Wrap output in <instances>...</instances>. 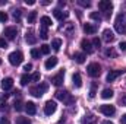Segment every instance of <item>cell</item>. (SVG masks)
Wrapping results in <instances>:
<instances>
[{
  "mask_svg": "<svg viewBox=\"0 0 126 124\" xmlns=\"http://www.w3.org/2000/svg\"><path fill=\"white\" fill-rule=\"evenodd\" d=\"M7 21V15L4 12H0V22H6Z\"/></svg>",
  "mask_w": 126,
  "mask_h": 124,
  "instance_id": "cell-40",
  "label": "cell"
},
{
  "mask_svg": "<svg viewBox=\"0 0 126 124\" xmlns=\"http://www.w3.org/2000/svg\"><path fill=\"white\" fill-rule=\"evenodd\" d=\"M103 38H104L106 42H113L114 41V34H113L111 29H104L103 31Z\"/></svg>",
  "mask_w": 126,
  "mask_h": 124,
  "instance_id": "cell-14",
  "label": "cell"
},
{
  "mask_svg": "<svg viewBox=\"0 0 126 124\" xmlns=\"http://www.w3.org/2000/svg\"><path fill=\"white\" fill-rule=\"evenodd\" d=\"M87 70H88V74H90L91 77H98V76L101 74V66H100L98 63H91V64L87 67Z\"/></svg>",
  "mask_w": 126,
  "mask_h": 124,
  "instance_id": "cell-6",
  "label": "cell"
},
{
  "mask_svg": "<svg viewBox=\"0 0 126 124\" xmlns=\"http://www.w3.org/2000/svg\"><path fill=\"white\" fill-rule=\"evenodd\" d=\"M35 18H37V12H31L28 15V24H34L35 22Z\"/></svg>",
  "mask_w": 126,
  "mask_h": 124,
  "instance_id": "cell-31",
  "label": "cell"
},
{
  "mask_svg": "<svg viewBox=\"0 0 126 124\" xmlns=\"http://www.w3.org/2000/svg\"><path fill=\"white\" fill-rule=\"evenodd\" d=\"M47 89H48V85H47L46 82H41V83H38V85L32 86L31 89H30V92H31L32 96L40 98V96H43L44 93L47 92Z\"/></svg>",
  "mask_w": 126,
  "mask_h": 124,
  "instance_id": "cell-2",
  "label": "cell"
},
{
  "mask_svg": "<svg viewBox=\"0 0 126 124\" xmlns=\"http://www.w3.org/2000/svg\"><path fill=\"white\" fill-rule=\"evenodd\" d=\"M25 39H27L28 44H35V42H37V37L34 35L32 31H28L27 34H25Z\"/></svg>",
  "mask_w": 126,
  "mask_h": 124,
  "instance_id": "cell-21",
  "label": "cell"
},
{
  "mask_svg": "<svg viewBox=\"0 0 126 124\" xmlns=\"http://www.w3.org/2000/svg\"><path fill=\"white\" fill-rule=\"evenodd\" d=\"M120 104H122V105H126V93L125 95H122V98H120Z\"/></svg>",
  "mask_w": 126,
  "mask_h": 124,
  "instance_id": "cell-46",
  "label": "cell"
},
{
  "mask_svg": "<svg viewBox=\"0 0 126 124\" xmlns=\"http://www.w3.org/2000/svg\"><path fill=\"white\" fill-rule=\"evenodd\" d=\"M12 86H13V79L12 77H6V79L1 80V89L3 91H9V89H12Z\"/></svg>",
  "mask_w": 126,
  "mask_h": 124,
  "instance_id": "cell-13",
  "label": "cell"
},
{
  "mask_svg": "<svg viewBox=\"0 0 126 124\" xmlns=\"http://www.w3.org/2000/svg\"><path fill=\"white\" fill-rule=\"evenodd\" d=\"M21 15H22V10H21V9H15V10H13V18H15L16 21L21 19Z\"/></svg>",
  "mask_w": 126,
  "mask_h": 124,
  "instance_id": "cell-33",
  "label": "cell"
},
{
  "mask_svg": "<svg viewBox=\"0 0 126 124\" xmlns=\"http://www.w3.org/2000/svg\"><path fill=\"white\" fill-rule=\"evenodd\" d=\"M111 96H113V91L111 89H109V88L107 89H103V92H101V98L103 99H110Z\"/></svg>",
  "mask_w": 126,
  "mask_h": 124,
  "instance_id": "cell-26",
  "label": "cell"
},
{
  "mask_svg": "<svg viewBox=\"0 0 126 124\" xmlns=\"http://www.w3.org/2000/svg\"><path fill=\"white\" fill-rule=\"evenodd\" d=\"M40 51H41V54H48V53H50V45H47V44H43Z\"/></svg>",
  "mask_w": 126,
  "mask_h": 124,
  "instance_id": "cell-30",
  "label": "cell"
},
{
  "mask_svg": "<svg viewBox=\"0 0 126 124\" xmlns=\"http://www.w3.org/2000/svg\"><path fill=\"white\" fill-rule=\"evenodd\" d=\"M63 79H64V70H60L56 76H53V79H51V83L54 85V86H60L63 85Z\"/></svg>",
  "mask_w": 126,
  "mask_h": 124,
  "instance_id": "cell-9",
  "label": "cell"
},
{
  "mask_svg": "<svg viewBox=\"0 0 126 124\" xmlns=\"http://www.w3.org/2000/svg\"><path fill=\"white\" fill-rule=\"evenodd\" d=\"M98 9L104 13V18H110L111 10H113V3L110 0H101L98 1Z\"/></svg>",
  "mask_w": 126,
  "mask_h": 124,
  "instance_id": "cell-3",
  "label": "cell"
},
{
  "mask_svg": "<svg viewBox=\"0 0 126 124\" xmlns=\"http://www.w3.org/2000/svg\"><path fill=\"white\" fill-rule=\"evenodd\" d=\"M90 96H91V98L95 96V83L93 85V88H91V91H90Z\"/></svg>",
  "mask_w": 126,
  "mask_h": 124,
  "instance_id": "cell-42",
  "label": "cell"
},
{
  "mask_svg": "<svg viewBox=\"0 0 126 124\" xmlns=\"http://www.w3.org/2000/svg\"><path fill=\"white\" fill-rule=\"evenodd\" d=\"M122 73H123V70H110L109 74H107V82H113V80L117 79Z\"/></svg>",
  "mask_w": 126,
  "mask_h": 124,
  "instance_id": "cell-12",
  "label": "cell"
},
{
  "mask_svg": "<svg viewBox=\"0 0 126 124\" xmlns=\"http://www.w3.org/2000/svg\"><path fill=\"white\" fill-rule=\"evenodd\" d=\"M3 34H4V37H6L7 39H15L18 31H16V28H15V26H9V28H6V29H4Z\"/></svg>",
  "mask_w": 126,
  "mask_h": 124,
  "instance_id": "cell-11",
  "label": "cell"
},
{
  "mask_svg": "<svg viewBox=\"0 0 126 124\" xmlns=\"http://www.w3.org/2000/svg\"><path fill=\"white\" fill-rule=\"evenodd\" d=\"M53 15H54V18H57L59 21H63V19H66V18L69 16V12H63L60 9H54V10H53Z\"/></svg>",
  "mask_w": 126,
  "mask_h": 124,
  "instance_id": "cell-15",
  "label": "cell"
},
{
  "mask_svg": "<svg viewBox=\"0 0 126 124\" xmlns=\"http://www.w3.org/2000/svg\"><path fill=\"white\" fill-rule=\"evenodd\" d=\"M101 124H113V123H111V121H109V120H106V121H103Z\"/></svg>",
  "mask_w": 126,
  "mask_h": 124,
  "instance_id": "cell-50",
  "label": "cell"
},
{
  "mask_svg": "<svg viewBox=\"0 0 126 124\" xmlns=\"http://www.w3.org/2000/svg\"><path fill=\"white\" fill-rule=\"evenodd\" d=\"M72 80H73V86H75V88H81V86H82V77H81L79 73H75V74L72 76Z\"/></svg>",
  "mask_w": 126,
  "mask_h": 124,
  "instance_id": "cell-19",
  "label": "cell"
},
{
  "mask_svg": "<svg viewBox=\"0 0 126 124\" xmlns=\"http://www.w3.org/2000/svg\"><path fill=\"white\" fill-rule=\"evenodd\" d=\"M41 3H43L44 6H47V4H50V1H47V0H44V1H41Z\"/></svg>",
  "mask_w": 126,
  "mask_h": 124,
  "instance_id": "cell-49",
  "label": "cell"
},
{
  "mask_svg": "<svg viewBox=\"0 0 126 124\" xmlns=\"http://www.w3.org/2000/svg\"><path fill=\"white\" fill-rule=\"evenodd\" d=\"M100 112L101 114H104V115H107V117H110V115H113L114 112H116V108L113 107V105H101L100 107Z\"/></svg>",
  "mask_w": 126,
  "mask_h": 124,
  "instance_id": "cell-8",
  "label": "cell"
},
{
  "mask_svg": "<svg viewBox=\"0 0 126 124\" xmlns=\"http://www.w3.org/2000/svg\"><path fill=\"white\" fill-rule=\"evenodd\" d=\"M78 3H79L81 6H84V7H90V6H91V3H90V1H85V0H78Z\"/></svg>",
  "mask_w": 126,
  "mask_h": 124,
  "instance_id": "cell-38",
  "label": "cell"
},
{
  "mask_svg": "<svg viewBox=\"0 0 126 124\" xmlns=\"http://www.w3.org/2000/svg\"><path fill=\"white\" fill-rule=\"evenodd\" d=\"M90 16H91V19H94V21H101V15H100V12H93Z\"/></svg>",
  "mask_w": 126,
  "mask_h": 124,
  "instance_id": "cell-34",
  "label": "cell"
},
{
  "mask_svg": "<svg viewBox=\"0 0 126 124\" xmlns=\"http://www.w3.org/2000/svg\"><path fill=\"white\" fill-rule=\"evenodd\" d=\"M120 124H126V114L122 117V118H120Z\"/></svg>",
  "mask_w": 126,
  "mask_h": 124,
  "instance_id": "cell-47",
  "label": "cell"
},
{
  "mask_svg": "<svg viewBox=\"0 0 126 124\" xmlns=\"http://www.w3.org/2000/svg\"><path fill=\"white\" fill-rule=\"evenodd\" d=\"M30 82H31V76H30L28 73L22 74V77H21V85H22V86H25V85H28Z\"/></svg>",
  "mask_w": 126,
  "mask_h": 124,
  "instance_id": "cell-27",
  "label": "cell"
},
{
  "mask_svg": "<svg viewBox=\"0 0 126 124\" xmlns=\"http://www.w3.org/2000/svg\"><path fill=\"white\" fill-rule=\"evenodd\" d=\"M31 56L34 57V59H40L41 51H40V50H37V48H32V50H31Z\"/></svg>",
  "mask_w": 126,
  "mask_h": 124,
  "instance_id": "cell-32",
  "label": "cell"
},
{
  "mask_svg": "<svg viewBox=\"0 0 126 124\" xmlns=\"http://www.w3.org/2000/svg\"><path fill=\"white\" fill-rule=\"evenodd\" d=\"M85 59H87V56L84 53H75V56H73V60L76 63H79V64L85 63Z\"/></svg>",
  "mask_w": 126,
  "mask_h": 124,
  "instance_id": "cell-23",
  "label": "cell"
},
{
  "mask_svg": "<svg viewBox=\"0 0 126 124\" xmlns=\"http://www.w3.org/2000/svg\"><path fill=\"white\" fill-rule=\"evenodd\" d=\"M22 60H24V54L21 51H13L9 54V63L12 66H19L22 63Z\"/></svg>",
  "mask_w": 126,
  "mask_h": 124,
  "instance_id": "cell-5",
  "label": "cell"
},
{
  "mask_svg": "<svg viewBox=\"0 0 126 124\" xmlns=\"http://www.w3.org/2000/svg\"><path fill=\"white\" fill-rule=\"evenodd\" d=\"M73 29H75V25H73L72 22H67V24H64V25L60 26V31H63L64 34H67V35H70Z\"/></svg>",
  "mask_w": 126,
  "mask_h": 124,
  "instance_id": "cell-16",
  "label": "cell"
},
{
  "mask_svg": "<svg viewBox=\"0 0 126 124\" xmlns=\"http://www.w3.org/2000/svg\"><path fill=\"white\" fill-rule=\"evenodd\" d=\"M56 98H57L59 101L64 102L66 105H72V104L75 102V98L67 92V91H57V92H56Z\"/></svg>",
  "mask_w": 126,
  "mask_h": 124,
  "instance_id": "cell-4",
  "label": "cell"
},
{
  "mask_svg": "<svg viewBox=\"0 0 126 124\" xmlns=\"http://www.w3.org/2000/svg\"><path fill=\"white\" fill-rule=\"evenodd\" d=\"M93 45H94L95 48H100V45H101V41H100L97 37H95L94 39H93Z\"/></svg>",
  "mask_w": 126,
  "mask_h": 124,
  "instance_id": "cell-37",
  "label": "cell"
},
{
  "mask_svg": "<svg viewBox=\"0 0 126 124\" xmlns=\"http://www.w3.org/2000/svg\"><path fill=\"white\" fill-rule=\"evenodd\" d=\"M40 22H41V26H46V28L51 26V19H50L48 16H43V18L40 19Z\"/></svg>",
  "mask_w": 126,
  "mask_h": 124,
  "instance_id": "cell-25",
  "label": "cell"
},
{
  "mask_svg": "<svg viewBox=\"0 0 126 124\" xmlns=\"http://www.w3.org/2000/svg\"><path fill=\"white\" fill-rule=\"evenodd\" d=\"M31 80H32V82H38V80H40V73H38V72H37V73H34V74L31 76Z\"/></svg>",
  "mask_w": 126,
  "mask_h": 124,
  "instance_id": "cell-39",
  "label": "cell"
},
{
  "mask_svg": "<svg viewBox=\"0 0 126 124\" xmlns=\"http://www.w3.org/2000/svg\"><path fill=\"white\" fill-rule=\"evenodd\" d=\"M0 47H1V48H7V42H6L3 38H0Z\"/></svg>",
  "mask_w": 126,
  "mask_h": 124,
  "instance_id": "cell-41",
  "label": "cell"
},
{
  "mask_svg": "<svg viewBox=\"0 0 126 124\" xmlns=\"http://www.w3.org/2000/svg\"><path fill=\"white\" fill-rule=\"evenodd\" d=\"M25 110H27V112H28L30 115H34V114L37 112V107H35V104L31 102V101L25 104Z\"/></svg>",
  "mask_w": 126,
  "mask_h": 124,
  "instance_id": "cell-18",
  "label": "cell"
},
{
  "mask_svg": "<svg viewBox=\"0 0 126 124\" xmlns=\"http://www.w3.org/2000/svg\"><path fill=\"white\" fill-rule=\"evenodd\" d=\"M56 110H57V105H56L54 101H47V102H46V105H44V114H46V115L54 114Z\"/></svg>",
  "mask_w": 126,
  "mask_h": 124,
  "instance_id": "cell-7",
  "label": "cell"
},
{
  "mask_svg": "<svg viewBox=\"0 0 126 124\" xmlns=\"http://www.w3.org/2000/svg\"><path fill=\"white\" fill-rule=\"evenodd\" d=\"M82 124H97V118L93 114H88L82 118Z\"/></svg>",
  "mask_w": 126,
  "mask_h": 124,
  "instance_id": "cell-20",
  "label": "cell"
},
{
  "mask_svg": "<svg viewBox=\"0 0 126 124\" xmlns=\"http://www.w3.org/2000/svg\"><path fill=\"white\" fill-rule=\"evenodd\" d=\"M56 64H57V57H50V59L46 60V64H44V66H46L47 70H51Z\"/></svg>",
  "mask_w": 126,
  "mask_h": 124,
  "instance_id": "cell-17",
  "label": "cell"
},
{
  "mask_svg": "<svg viewBox=\"0 0 126 124\" xmlns=\"http://www.w3.org/2000/svg\"><path fill=\"white\" fill-rule=\"evenodd\" d=\"M106 56H107V57H116V53H114L111 48H109V50H106Z\"/></svg>",
  "mask_w": 126,
  "mask_h": 124,
  "instance_id": "cell-36",
  "label": "cell"
},
{
  "mask_svg": "<svg viewBox=\"0 0 126 124\" xmlns=\"http://www.w3.org/2000/svg\"><path fill=\"white\" fill-rule=\"evenodd\" d=\"M60 47H62V39H60V38H54V39L51 41V48L56 50V51H59Z\"/></svg>",
  "mask_w": 126,
  "mask_h": 124,
  "instance_id": "cell-24",
  "label": "cell"
},
{
  "mask_svg": "<svg viewBox=\"0 0 126 124\" xmlns=\"http://www.w3.org/2000/svg\"><path fill=\"white\" fill-rule=\"evenodd\" d=\"M25 3H27V4H35L34 0H25Z\"/></svg>",
  "mask_w": 126,
  "mask_h": 124,
  "instance_id": "cell-48",
  "label": "cell"
},
{
  "mask_svg": "<svg viewBox=\"0 0 126 124\" xmlns=\"http://www.w3.org/2000/svg\"><path fill=\"white\" fill-rule=\"evenodd\" d=\"M40 37H41L43 39H47V38H48V32H47V28H46V26H41V29H40Z\"/></svg>",
  "mask_w": 126,
  "mask_h": 124,
  "instance_id": "cell-29",
  "label": "cell"
},
{
  "mask_svg": "<svg viewBox=\"0 0 126 124\" xmlns=\"http://www.w3.org/2000/svg\"><path fill=\"white\" fill-rule=\"evenodd\" d=\"M31 69H32V64H31V63H28V64H25V66H24V70H27V72H30Z\"/></svg>",
  "mask_w": 126,
  "mask_h": 124,
  "instance_id": "cell-44",
  "label": "cell"
},
{
  "mask_svg": "<svg viewBox=\"0 0 126 124\" xmlns=\"http://www.w3.org/2000/svg\"><path fill=\"white\" fill-rule=\"evenodd\" d=\"M13 107H15V110H16V111H22V108H24L21 101H16V102L13 104Z\"/></svg>",
  "mask_w": 126,
  "mask_h": 124,
  "instance_id": "cell-35",
  "label": "cell"
},
{
  "mask_svg": "<svg viewBox=\"0 0 126 124\" xmlns=\"http://www.w3.org/2000/svg\"><path fill=\"white\" fill-rule=\"evenodd\" d=\"M16 124H31L28 117H18L16 118Z\"/></svg>",
  "mask_w": 126,
  "mask_h": 124,
  "instance_id": "cell-28",
  "label": "cell"
},
{
  "mask_svg": "<svg viewBox=\"0 0 126 124\" xmlns=\"http://www.w3.org/2000/svg\"><path fill=\"white\" fill-rule=\"evenodd\" d=\"M119 48H120L122 51H126V41H123V42L119 44Z\"/></svg>",
  "mask_w": 126,
  "mask_h": 124,
  "instance_id": "cell-43",
  "label": "cell"
},
{
  "mask_svg": "<svg viewBox=\"0 0 126 124\" xmlns=\"http://www.w3.org/2000/svg\"><path fill=\"white\" fill-rule=\"evenodd\" d=\"M0 64H1V60H0Z\"/></svg>",
  "mask_w": 126,
  "mask_h": 124,
  "instance_id": "cell-51",
  "label": "cell"
},
{
  "mask_svg": "<svg viewBox=\"0 0 126 124\" xmlns=\"http://www.w3.org/2000/svg\"><path fill=\"white\" fill-rule=\"evenodd\" d=\"M81 47H82V50L84 51H87V54H91L93 51H94V47H93V42H90L88 39H82L81 41Z\"/></svg>",
  "mask_w": 126,
  "mask_h": 124,
  "instance_id": "cell-10",
  "label": "cell"
},
{
  "mask_svg": "<svg viewBox=\"0 0 126 124\" xmlns=\"http://www.w3.org/2000/svg\"><path fill=\"white\" fill-rule=\"evenodd\" d=\"M0 124H9V120L4 117H0Z\"/></svg>",
  "mask_w": 126,
  "mask_h": 124,
  "instance_id": "cell-45",
  "label": "cell"
},
{
  "mask_svg": "<svg viewBox=\"0 0 126 124\" xmlns=\"http://www.w3.org/2000/svg\"><path fill=\"white\" fill-rule=\"evenodd\" d=\"M114 29L122 35L126 34V12H120L117 15V18L114 21Z\"/></svg>",
  "mask_w": 126,
  "mask_h": 124,
  "instance_id": "cell-1",
  "label": "cell"
},
{
  "mask_svg": "<svg viewBox=\"0 0 126 124\" xmlns=\"http://www.w3.org/2000/svg\"><path fill=\"white\" fill-rule=\"evenodd\" d=\"M84 32L85 34H95L97 32V26L93 24H85L84 25Z\"/></svg>",
  "mask_w": 126,
  "mask_h": 124,
  "instance_id": "cell-22",
  "label": "cell"
}]
</instances>
